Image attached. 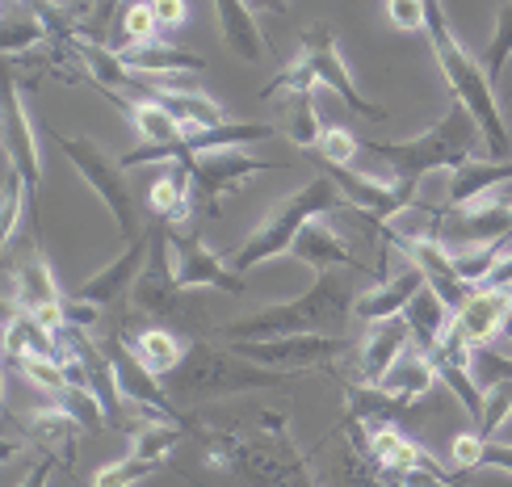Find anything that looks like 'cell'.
Masks as SVG:
<instances>
[{"instance_id":"cell-1","label":"cell","mask_w":512,"mask_h":487,"mask_svg":"<svg viewBox=\"0 0 512 487\" xmlns=\"http://www.w3.org/2000/svg\"><path fill=\"white\" fill-rule=\"evenodd\" d=\"M189 433H198L210 467L244 479L248 487H319L307 458L290 441V420L277 408H261L252 425H198L189 420Z\"/></svg>"},{"instance_id":"cell-2","label":"cell","mask_w":512,"mask_h":487,"mask_svg":"<svg viewBox=\"0 0 512 487\" xmlns=\"http://www.w3.org/2000/svg\"><path fill=\"white\" fill-rule=\"evenodd\" d=\"M353 299L349 282L340 278V269L332 273H315V282L290 303H269L261 311L244 315V320L219 324L215 336L219 341H277V336H303V332H319V336H340L353 315Z\"/></svg>"},{"instance_id":"cell-3","label":"cell","mask_w":512,"mask_h":487,"mask_svg":"<svg viewBox=\"0 0 512 487\" xmlns=\"http://www.w3.org/2000/svg\"><path fill=\"white\" fill-rule=\"evenodd\" d=\"M479 143H483V126L475 114L458 101L454 110H445L429 131L416 139H399V143H366L370 156L391 168V181H412L420 185L429 173H458L462 164L479 160Z\"/></svg>"},{"instance_id":"cell-4","label":"cell","mask_w":512,"mask_h":487,"mask_svg":"<svg viewBox=\"0 0 512 487\" xmlns=\"http://www.w3.org/2000/svg\"><path fill=\"white\" fill-rule=\"evenodd\" d=\"M424 9H429V26H424V38H429V47L441 63V76L450 84L454 101H462L466 110L475 114V122L483 126V139H487V152L492 160H504L508 156V126H504V114H500V101H496V84L487 76L483 63H475L466 55V47L458 42L450 17H445L441 0H424Z\"/></svg>"},{"instance_id":"cell-5","label":"cell","mask_w":512,"mask_h":487,"mask_svg":"<svg viewBox=\"0 0 512 487\" xmlns=\"http://www.w3.org/2000/svg\"><path fill=\"white\" fill-rule=\"evenodd\" d=\"M315 84H328V89L349 105L353 114H361L366 122H387L391 110H382L378 101H370L366 93L357 89L353 72L345 68V59H340V47H336V34L328 21H319V26H307L303 30V42H298V59L286 63L282 72H277L261 97H277V93H307Z\"/></svg>"},{"instance_id":"cell-6","label":"cell","mask_w":512,"mask_h":487,"mask_svg":"<svg viewBox=\"0 0 512 487\" xmlns=\"http://www.w3.org/2000/svg\"><path fill=\"white\" fill-rule=\"evenodd\" d=\"M332 210H349L345 194H340L336 181L328 173L324 177H311L303 189H294L290 198H282V202L269 210V219L256 227L236 252H231L227 265L236 269V273H248L256 265L273 261V257H286V252L294 248V240H298V231H303L307 223H315V219H328Z\"/></svg>"},{"instance_id":"cell-7","label":"cell","mask_w":512,"mask_h":487,"mask_svg":"<svg viewBox=\"0 0 512 487\" xmlns=\"http://www.w3.org/2000/svg\"><path fill=\"white\" fill-rule=\"evenodd\" d=\"M282 370L256 366L236 349H215V345H194L181 370L173 374V391L189 404L198 399H223V395H244V391H273L282 387Z\"/></svg>"},{"instance_id":"cell-8","label":"cell","mask_w":512,"mask_h":487,"mask_svg":"<svg viewBox=\"0 0 512 487\" xmlns=\"http://www.w3.org/2000/svg\"><path fill=\"white\" fill-rule=\"evenodd\" d=\"M55 143H59V152L68 156V164L84 177V185H89L93 194L105 202V210L114 215L122 240L126 244L139 240L143 231H139V219H135V198H131V181H126L122 160H114L101 143L80 139V135H59L55 131Z\"/></svg>"},{"instance_id":"cell-9","label":"cell","mask_w":512,"mask_h":487,"mask_svg":"<svg viewBox=\"0 0 512 487\" xmlns=\"http://www.w3.org/2000/svg\"><path fill=\"white\" fill-rule=\"evenodd\" d=\"M194 177V202L206 210V215H219V202L227 194L248 185V177L256 173H273V160H256L248 156L244 147H219V152H198V156H185L181 160Z\"/></svg>"},{"instance_id":"cell-10","label":"cell","mask_w":512,"mask_h":487,"mask_svg":"<svg viewBox=\"0 0 512 487\" xmlns=\"http://www.w3.org/2000/svg\"><path fill=\"white\" fill-rule=\"evenodd\" d=\"M236 353H244L248 362L282 370V374H303V370H319L332 366L340 353L349 349L345 336H319V332H303V336H277V341H236Z\"/></svg>"},{"instance_id":"cell-11","label":"cell","mask_w":512,"mask_h":487,"mask_svg":"<svg viewBox=\"0 0 512 487\" xmlns=\"http://www.w3.org/2000/svg\"><path fill=\"white\" fill-rule=\"evenodd\" d=\"M324 173L336 181V189L345 194L349 210H361L370 223H391L399 215H408L416 206V189L412 181H378L374 173H357V168H332L324 164Z\"/></svg>"},{"instance_id":"cell-12","label":"cell","mask_w":512,"mask_h":487,"mask_svg":"<svg viewBox=\"0 0 512 487\" xmlns=\"http://www.w3.org/2000/svg\"><path fill=\"white\" fill-rule=\"evenodd\" d=\"M181 282L173 273V244H168V223H152V252H147V265L135 278L131 290V307L152 315V320H173L181 315Z\"/></svg>"},{"instance_id":"cell-13","label":"cell","mask_w":512,"mask_h":487,"mask_svg":"<svg viewBox=\"0 0 512 487\" xmlns=\"http://www.w3.org/2000/svg\"><path fill=\"white\" fill-rule=\"evenodd\" d=\"M168 244H173V273H177L181 290H227V294L248 290L244 273H236L227 261H219L215 252L202 244L198 231L168 227Z\"/></svg>"},{"instance_id":"cell-14","label":"cell","mask_w":512,"mask_h":487,"mask_svg":"<svg viewBox=\"0 0 512 487\" xmlns=\"http://www.w3.org/2000/svg\"><path fill=\"white\" fill-rule=\"evenodd\" d=\"M336 441L340 446H332L324 454V467H319V487H399L370 458L366 433H361V425H353L349 416H345V425L336 429Z\"/></svg>"},{"instance_id":"cell-15","label":"cell","mask_w":512,"mask_h":487,"mask_svg":"<svg viewBox=\"0 0 512 487\" xmlns=\"http://www.w3.org/2000/svg\"><path fill=\"white\" fill-rule=\"evenodd\" d=\"M0 118H5V160L21 173L30 189V202L38 194V181H42V152H38V135L30 126V114L21 105V93L13 89V76L5 80V101H0Z\"/></svg>"},{"instance_id":"cell-16","label":"cell","mask_w":512,"mask_h":487,"mask_svg":"<svg viewBox=\"0 0 512 487\" xmlns=\"http://www.w3.org/2000/svg\"><path fill=\"white\" fill-rule=\"evenodd\" d=\"M147 252H152V227H147L139 240L126 244V252H122L118 261L97 269L93 278L76 290V299L80 303H93V307H118L126 294L135 290V278H139L143 265H147Z\"/></svg>"},{"instance_id":"cell-17","label":"cell","mask_w":512,"mask_h":487,"mask_svg":"<svg viewBox=\"0 0 512 487\" xmlns=\"http://www.w3.org/2000/svg\"><path fill=\"white\" fill-rule=\"evenodd\" d=\"M353 425H357V420H353ZM361 433H366L370 458H374L391 479L412 475V471H441L437 462L429 458V450L416 446L412 437H403V433L395 429V420H387V425H361Z\"/></svg>"},{"instance_id":"cell-18","label":"cell","mask_w":512,"mask_h":487,"mask_svg":"<svg viewBox=\"0 0 512 487\" xmlns=\"http://www.w3.org/2000/svg\"><path fill=\"white\" fill-rule=\"evenodd\" d=\"M290 257H294V261H303V265L315 269V273H332V269L370 273L366 265L353 257V248L345 244V236H340V231H336L328 219H315V223H307L303 231H298V240H294V248H290Z\"/></svg>"},{"instance_id":"cell-19","label":"cell","mask_w":512,"mask_h":487,"mask_svg":"<svg viewBox=\"0 0 512 487\" xmlns=\"http://www.w3.org/2000/svg\"><path fill=\"white\" fill-rule=\"evenodd\" d=\"M508 320H512V290L483 286V290H475L471 299L462 303V311L454 315V328H458L475 349H487V345H492L496 336L508 328Z\"/></svg>"},{"instance_id":"cell-20","label":"cell","mask_w":512,"mask_h":487,"mask_svg":"<svg viewBox=\"0 0 512 487\" xmlns=\"http://www.w3.org/2000/svg\"><path fill=\"white\" fill-rule=\"evenodd\" d=\"M408 349H412V328H408V320H403V315H391V320L370 324V336L361 341V353H357V374H361V383H382V378H387V370H391Z\"/></svg>"},{"instance_id":"cell-21","label":"cell","mask_w":512,"mask_h":487,"mask_svg":"<svg viewBox=\"0 0 512 487\" xmlns=\"http://www.w3.org/2000/svg\"><path fill=\"white\" fill-rule=\"evenodd\" d=\"M424 290V269L420 265H408L403 273H395L391 282H378L370 290H361L353 299V315L366 324H378V320H391V315H403L408 303Z\"/></svg>"},{"instance_id":"cell-22","label":"cell","mask_w":512,"mask_h":487,"mask_svg":"<svg viewBox=\"0 0 512 487\" xmlns=\"http://www.w3.org/2000/svg\"><path fill=\"white\" fill-rule=\"evenodd\" d=\"M403 320H408V328H412L416 349L429 357V353L445 341V332H450V324H454V307L445 303L429 282H424V290L408 303V311H403Z\"/></svg>"},{"instance_id":"cell-23","label":"cell","mask_w":512,"mask_h":487,"mask_svg":"<svg viewBox=\"0 0 512 487\" xmlns=\"http://www.w3.org/2000/svg\"><path fill=\"white\" fill-rule=\"evenodd\" d=\"M273 135H277V126H269V122H223V126H210V131H189L185 143L173 147L164 160L219 152V147H244V143H261V139H273Z\"/></svg>"},{"instance_id":"cell-24","label":"cell","mask_w":512,"mask_h":487,"mask_svg":"<svg viewBox=\"0 0 512 487\" xmlns=\"http://www.w3.org/2000/svg\"><path fill=\"white\" fill-rule=\"evenodd\" d=\"M147 206H152L156 223H168L177 227L189 219V206H194V177H189V168L181 160H173L164 177H156L147 185Z\"/></svg>"},{"instance_id":"cell-25","label":"cell","mask_w":512,"mask_h":487,"mask_svg":"<svg viewBox=\"0 0 512 487\" xmlns=\"http://www.w3.org/2000/svg\"><path fill=\"white\" fill-rule=\"evenodd\" d=\"M512 185V160H471L462 164L458 173H450V185H445V206H466L492 189Z\"/></svg>"},{"instance_id":"cell-26","label":"cell","mask_w":512,"mask_h":487,"mask_svg":"<svg viewBox=\"0 0 512 487\" xmlns=\"http://www.w3.org/2000/svg\"><path fill=\"white\" fill-rule=\"evenodd\" d=\"M126 349H131L139 362L152 370L156 378H168V374H177L181 370V362L189 357V345L181 341L177 332H168V328H139V332H131L126 336Z\"/></svg>"},{"instance_id":"cell-27","label":"cell","mask_w":512,"mask_h":487,"mask_svg":"<svg viewBox=\"0 0 512 487\" xmlns=\"http://www.w3.org/2000/svg\"><path fill=\"white\" fill-rule=\"evenodd\" d=\"M122 63L139 76H181V72H206L202 55H189L168 42H143V47H122Z\"/></svg>"},{"instance_id":"cell-28","label":"cell","mask_w":512,"mask_h":487,"mask_svg":"<svg viewBox=\"0 0 512 487\" xmlns=\"http://www.w3.org/2000/svg\"><path fill=\"white\" fill-rule=\"evenodd\" d=\"M215 21H219V34L231 51L248 63H261L265 38H261V26H256V17L244 0H215Z\"/></svg>"},{"instance_id":"cell-29","label":"cell","mask_w":512,"mask_h":487,"mask_svg":"<svg viewBox=\"0 0 512 487\" xmlns=\"http://www.w3.org/2000/svg\"><path fill=\"white\" fill-rule=\"evenodd\" d=\"M437 383V366L429 362V357H424L420 349L412 353H403L399 362L387 370V378H382V383H374V387H382L387 395H395V399H403V404L408 408H416L424 395H429V387Z\"/></svg>"},{"instance_id":"cell-30","label":"cell","mask_w":512,"mask_h":487,"mask_svg":"<svg viewBox=\"0 0 512 487\" xmlns=\"http://www.w3.org/2000/svg\"><path fill=\"white\" fill-rule=\"evenodd\" d=\"M80 420H72L63 408H42V412H34L30 416V425H26V433H30V441L34 446H42L47 454H55L63 467L72 462V441L80 437Z\"/></svg>"},{"instance_id":"cell-31","label":"cell","mask_w":512,"mask_h":487,"mask_svg":"<svg viewBox=\"0 0 512 487\" xmlns=\"http://www.w3.org/2000/svg\"><path fill=\"white\" fill-rule=\"evenodd\" d=\"M189 429L185 425H173V420H143V425L131 433V454L135 458H147V462H164L181 446V437Z\"/></svg>"},{"instance_id":"cell-32","label":"cell","mask_w":512,"mask_h":487,"mask_svg":"<svg viewBox=\"0 0 512 487\" xmlns=\"http://www.w3.org/2000/svg\"><path fill=\"white\" fill-rule=\"evenodd\" d=\"M30 206V189L21 181V173L5 160V181H0V240L13 244V231H17V219L21 210Z\"/></svg>"},{"instance_id":"cell-33","label":"cell","mask_w":512,"mask_h":487,"mask_svg":"<svg viewBox=\"0 0 512 487\" xmlns=\"http://www.w3.org/2000/svg\"><path fill=\"white\" fill-rule=\"evenodd\" d=\"M512 416V378H500V383L483 387V412L475 416V429L492 441Z\"/></svg>"},{"instance_id":"cell-34","label":"cell","mask_w":512,"mask_h":487,"mask_svg":"<svg viewBox=\"0 0 512 487\" xmlns=\"http://www.w3.org/2000/svg\"><path fill=\"white\" fill-rule=\"evenodd\" d=\"M122 47H143V42H160V17L152 9V0H131L122 13ZM118 47V51H122Z\"/></svg>"},{"instance_id":"cell-35","label":"cell","mask_w":512,"mask_h":487,"mask_svg":"<svg viewBox=\"0 0 512 487\" xmlns=\"http://www.w3.org/2000/svg\"><path fill=\"white\" fill-rule=\"evenodd\" d=\"M357 147H361V139L353 131H345V126H324V135H319V143L311 147V156L319 164H332V168H353Z\"/></svg>"},{"instance_id":"cell-36","label":"cell","mask_w":512,"mask_h":487,"mask_svg":"<svg viewBox=\"0 0 512 487\" xmlns=\"http://www.w3.org/2000/svg\"><path fill=\"white\" fill-rule=\"evenodd\" d=\"M51 30V21H47V9H34V13H21V17H5V55L13 51H26L34 47V42H42Z\"/></svg>"},{"instance_id":"cell-37","label":"cell","mask_w":512,"mask_h":487,"mask_svg":"<svg viewBox=\"0 0 512 487\" xmlns=\"http://www.w3.org/2000/svg\"><path fill=\"white\" fill-rule=\"evenodd\" d=\"M164 471V462H147V458H135V454H126L118 462H110V467H101L93 475V487H131L139 479H152Z\"/></svg>"},{"instance_id":"cell-38","label":"cell","mask_w":512,"mask_h":487,"mask_svg":"<svg viewBox=\"0 0 512 487\" xmlns=\"http://www.w3.org/2000/svg\"><path fill=\"white\" fill-rule=\"evenodd\" d=\"M508 59H512V0H504V5L496 9V34L492 42H487V76H492V84L504 76L508 68Z\"/></svg>"},{"instance_id":"cell-39","label":"cell","mask_w":512,"mask_h":487,"mask_svg":"<svg viewBox=\"0 0 512 487\" xmlns=\"http://www.w3.org/2000/svg\"><path fill=\"white\" fill-rule=\"evenodd\" d=\"M315 89H307V93H298V105H294V114H290V122H286V135L298 143V147H311L319 143V135H324V126H319V110H315V97H311Z\"/></svg>"},{"instance_id":"cell-40","label":"cell","mask_w":512,"mask_h":487,"mask_svg":"<svg viewBox=\"0 0 512 487\" xmlns=\"http://www.w3.org/2000/svg\"><path fill=\"white\" fill-rule=\"evenodd\" d=\"M382 9H387V21L403 34H424L429 26V9H424V0H382Z\"/></svg>"},{"instance_id":"cell-41","label":"cell","mask_w":512,"mask_h":487,"mask_svg":"<svg viewBox=\"0 0 512 487\" xmlns=\"http://www.w3.org/2000/svg\"><path fill=\"white\" fill-rule=\"evenodd\" d=\"M483 454H487V437L479 429L471 433H458L450 441V462L454 471H483Z\"/></svg>"},{"instance_id":"cell-42","label":"cell","mask_w":512,"mask_h":487,"mask_svg":"<svg viewBox=\"0 0 512 487\" xmlns=\"http://www.w3.org/2000/svg\"><path fill=\"white\" fill-rule=\"evenodd\" d=\"M152 9L160 17V30H177V26H185V17H189L185 0H152Z\"/></svg>"},{"instance_id":"cell-43","label":"cell","mask_w":512,"mask_h":487,"mask_svg":"<svg viewBox=\"0 0 512 487\" xmlns=\"http://www.w3.org/2000/svg\"><path fill=\"white\" fill-rule=\"evenodd\" d=\"M55 467H63V462H59L55 454H42V458H38V467H34L26 479H21L17 487H51V475H55Z\"/></svg>"},{"instance_id":"cell-44","label":"cell","mask_w":512,"mask_h":487,"mask_svg":"<svg viewBox=\"0 0 512 487\" xmlns=\"http://www.w3.org/2000/svg\"><path fill=\"white\" fill-rule=\"evenodd\" d=\"M483 467H496L504 475H512V446H496V441H487V454H483Z\"/></svg>"},{"instance_id":"cell-45","label":"cell","mask_w":512,"mask_h":487,"mask_svg":"<svg viewBox=\"0 0 512 487\" xmlns=\"http://www.w3.org/2000/svg\"><path fill=\"white\" fill-rule=\"evenodd\" d=\"M248 9H265V13H286L290 0H244Z\"/></svg>"}]
</instances>
